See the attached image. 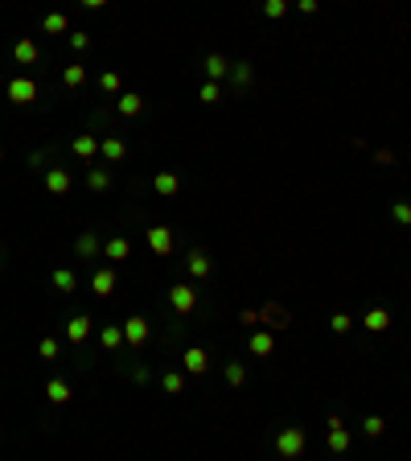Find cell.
Listing matches in <instances>:
<instances>
[{"label": "cell", "mask_w": 411, "mask_h": 461, "mask_svg": "<svg viewBox=\"0 0 411 461\" xmlns=\"http://www.w3.org/2000/svg\"><path fill=\"white\" fill-rule=\"evenodd\" d=\"M305 445H309V433H305V429H296V425H288V429H280V433H276V453H280L284 461L305 458Z\"/></svg>", "instance_id": "obj_1"}, {"label": "cell", "mask_w": 411, "mask_h": 461, "mask_svg": "<svg viewBox=\"0 0 411 461\" xmlns=\"http://www.w3.org/2000/svg\"><path fill=\"white\" fill-rule=\"evenodd\" d=\"M45 91H41V82L37 78H29V74H16V78H8V99L16 103V107H29V103H37Z\"/></svg>", "instance_id": "obj_2"}, {"label": "cell", "mask_w": 411, "mask_h": 461, "mask_svg": "<svg viewBox=\"0 0 411 461\" xmlns=\"http://www.w3.org/2000/svg\"><path fill=\"white\" fill-rule=\"evenodd\" d=\"M41 185H45V194H49V198H66V194L74 190V173H70L66 165H49V169H45V177H41Z\"/></svg>", "instance_id": "obj_3"}, {"label": "cell", "mask_w": 411, "mask_h": 461, "mask_svg": "<svg viewBox=\"0 0 411 461\" xmlns=\"http://www.w3.org/2000/svg\"><path fill=\"white\" fill-rule=\"evenodd\" d=\"M169 309H173L177 317H189V313L198 309V289L185 284V280H177V284L169 289Z\"/></svg>", "instance_id": "obj_4"}, {"label": "cell", "mask_w": 411, "mask_h": 461, "mask_svg": "<svg viewBox=\"0 0 411 461\" xmlns=\"http://www.w3.org/2000/svg\"><path fill=\"white\" fill-rule=\"evenodd\" d=\"M99 140H103V136H99V128H86V132H78V136L70 140V153H74V161H82V165H86V161H95V157H99Z\"/></svg>", "instance_id": "obj_5"}, {"label": "cell", "mask_w": 411, "mask_h": 461, "mask_svg": "<svg viewBox=\"0 0 411 461\" xmlns=\"http://www.w3.org/2000/svg\"><path fill=\"white\" fill-rule=\"evenodd\" d=\"M99 256H103V235H99V231H78V239H74V260L91 264V260H99Z\"/></svg>", "instance_id": "obj_6"}, {"label": "cell", "mask_w": 411, "mask_h": 461, "mask_svg": "<svg viewBox=\"0 0 411 461\" xmlns=\"http://www.w3.org/2000/svg\"><path fill=\"white\" fill-rule=\"evenodd\" d=\"M148 338H152L148 317H140V313H136V317H128V322H124V346H128V350H140Z\"/></svg>", "instance_id": "obj_7"}, {"label": "cell", "mask_w": 411, "mask_h": 461, "mask_svg": "<svg viewBox=\"0 0 411 461\" xmlns=\"http://www.w3.org/2000/svg\"><path fill=\"white\" fill-rule=\"evenodd\" d=\"M128 153H132V148H128V140H124L119 132H107V136L99 140V157H103L107 165H119V161H128Z\"/></svg>", "instance_id": "obj_8"}, {"label": "cell", "mask_w": 411, "mask_h": 461, "mask_svg": "<svg viewBox=\"0 0 411 461\" xmlns=\"http://www.w3.org/2000/svg\"><path fill=\"white\" fill-rule=\"evenodd\" d=\"M181 268L189 272V280H206V276L214 272V260H210V251H202V247H189Z\"/></svg>", "instance_id": "obj_9"}, {"label": "cell", "mask_w": 411, "mask_h": 461, "mask_svg": "<svg viewBox=\"0 0 411 461\" xmlns=\"http://www.w3.org/2000/svg\"><path fill=\"white\" fill-rule=\"evenodd\" d=\"M62 334H66V342H70V346L78 350V346H82V342H86V338L95 334V322H91L86 313H74V317L66 322V330H62Z\"/></svg>", "instance_id": "obj_10"}, {"label": "cell", "mask_w": 411, "mask_h": 461, "mask_svg": "<svg viewBox=\"0 0 411 461\" xmlns=\"http://www.w3.org/2000/svg\"><path fill=\"white\" fill-rule=\"evenodd\" d=\"M325 429H329V433H325L329 453H346V449H350V441H354V437H350V429H346V420H342V416H329V425H325Z\"/></svg>", "instance_id": "obj_11"}, {"label": "cell", "mask_w": 411, "mask_h": 461, "mask_svg": "<svg viewBox=\"0 0 411 461\" xmlns=\"http://www.w3.org/2000/svg\"><path fill=\"white\" fill-rule=\"evenodd\" d=\"M148 247H152V256H173V227H165V223L148 227Z\"/></svg>", "instance_id": "obj_12"}, {"label": "cell", "mask_w": 411, "mask_h": 461, "mask_svg": "<svg viewBox=\"0 0 411 461\" xmlns=\"http://www.w3.org/2000/svg\"><path fill=\"white\" fill-rule=\"evenodd\" d=\"M128 256H132V239H128V235H107V239H103V260L124 264Z\"/></svg>", "instance_id": "obj_13"}, {"label": "cell", "mask_w": 411, "mask_h": 461, "mask_svg": "<svg viewBox=\"0 0 411 461\" xmlns=\"http://www.w3.org/2000/svg\"><path fill=\"white\" fill-rule=\"evenodd\" d=\"M12 62H16V66H37V62H41V45H37L33 37H21V41L12 45Z\"/></svg>", "instance_id": "obj_14"}, {"label": "cell", "mask_w": 411, "mask_h": 461, "mask_svg": "<svg viewBox=\"0 0 411 461\" xmlns=\"http://www.w3.org/2000/svg\"><path fill=\"white\" fill-rule=\"evenodd\" d=\"M181 371H185V375H206V371H210V355H206L202 346H189V350L181 355Z\"/></svg>", "instance_id": "obj_15"}, {"label": "cell", "mask_w": 411, "mask_h": 461, "mask_svg": "<svg viewBox=\"0 0 411 461\" xmlns=\"http://www.w3.org/2000/svg\"><path fill=\"white\" fill-rule=\"evenodd\" d=\"M251 78H255V70H251V62L247 58H239V62H231V74H226V82L243 95L247 87H251Z\"/></svg>", "instance_id": "obj_16"}, {"label": "cell", "mask_w": 411, "mask_h": 461, "mask_svg": "<svg viewBox=\"0 0 411 461\" xmlns=\"http://www.w3.org/2000/svg\"><path fill=\"white\" fill-rule=\"evenodd\" d=\"M49 284H54L62 297H74V293H78V272H74V268H54V272H49Z\"/></svg>", "instance_id": "obj_17"}, {"label": "cell", "mask_w": 411, "mask_h": 461, "mask_svg": "<svg viewBox=\"0 0 411 461\" xmlns=\"http://www.w3.org/2000/svg\"><path fill=\"white\" fill-rule=\"evenodd\" d=\"M115 280H119L115 268H95V272H91V293H95V297H111V293H115Z\"/></svg>", "instance_id": "obj_18"}, {"label": "cell", "mask_w": 411, "mask_h": 461, "mask_svg": "<svg viewBox=\"0 0 411 461\" xmlns=\"http://www.w3.org/2000/svg\"><path fill=\"white\" fill-rule=\"evenodd\" d=\"M99 346H103V355H119V350H128V346H124V326H111V322H107V326L99 330Z\"/></svg>", "instance_id": "obj_19"}, {"label": "cell", "mask_w": 411, "mask_h": 461, "mask_svg": "<svg viewBox=\"0 0 411 461\" xmlns=\"http://www.w3.org/2000/svg\"><path fill=\"white\" fill-rule=\"evenodd\" d=\"M247 350H251L255 359H272V350H276V334H272V330H255V334L247 338Z\"/></svg>", "instance_id": "obj_20"}, {"label": "cell", "mask_w": 411, "mask_h": 461, "mask_svg": "<svg viewBox=\"0 0 411 461\" xmlns=\"http://www.w3.org/2000/svg\"><path fill=\"white\" fill-rule=\"evenodd\" d=\"M115 111H119L124 120H136V115L144 111V99H140V91H124V95L115 99Z\"/></svg>", "instance_id": "obj_21"}, {"label": "cell", "mask_w": 411, "mask_h": 461, "mask_svg": "<svg viewBox=\"0 0 411 461\" xmlns=\"http://www.w3.org/2000/svg\"><path fill=\"white\" fill-rule=\"evenodd\" d=\"M70 396H74V387H70L62 375H54V379L45 383V400H49V404H58V408H62V404H70Z\"/></svg>", "instance_id": "obj_22"}, {"label": "cell", "mask_w": 411, "mask_h": 461, "mask_svg": "<svg viewBox=\"0 0 411 461\" xmlns=\"http://www.w3.org/2000/svg\"><path fill=\"white\" fill-rule=\"evenodd\" d=\"M231 74V58L226 54H206V78L210 82H222Z\"/></svg>", "instance_id": "obj_23"}, {"label": "cell", "mask_w": 411, "mask_h": 461, "mask_svg": "<svg viewBox=\"0 0 411 461\" xmlns=\"http://www.w3.org/2000/svg\"><path fill=\"white\" fill-rule=\"evenodd\" d=\"M86 190H91V194H107V190H111V169L91 165V169H86Z\"/></svg>", "instance_id": "obj_24"}, {"label": "cell", "mask_w": 411, "mask_h": 461, "mask_svg": "<svg viewBox=\"0 0 411 461\" xmlns=\"http://www.w3.org/2000/svg\"><path fill=\"white\" fill-rule=\"evenodd\" d=\"M362 326H366L371 334H387V330H391V313H387L383 305H375V309H366V317H362Z\"/></svg>", "instance_id": "obj_25"}, {"label": "cell", "mask_w": 411, "mask_h": 461, "mask_svg": "<svg viewBox=\"0 0 411 461\" xmlns=\"http://www.w3.org/2000/svg\"><path fill=\"white\" fill-rule=\"evenodd\" d=\"M152 190H156L161 198H173V194L181 190V177H177V173H169V169H161V173L152 177Z\"/></svg>", "instance_id": "obj_26"}, {"label": "cell", "mask_w": 411, "mask_h": 461, "mask_svg": "<svg viewBox=\"0 0 411 461\" xmlns=\"http://www.w3.org/2000/svg\"><path fill=\"white\" fill-rule=\"evenodd\" d=\"M41 33H66L70 37V16L66 12H45L41 16Z\"/></svg>", "instance_id": "obj_27"}, {"label": "cell", "mask_w": 411, "mask_h": 461, "mask_svg": "<svg viewBox=\"0 0 411 461\" xmlns=\"http://www.w3.org/2000/svg\"><path fill=\"white\" fill-rule=\"evenodd\" d=\"M99 91H103V95H111V99H119V95H124L119 74H115V70H103V74H99Z\"/></svg>", "instance_id": "obj_28"}, {"label": "cell", "mask_w": 411, "mask_h": 461, "mask_svg": "<svg viewBox=\"0 0 411 461\" xmlns=\"http://www.w3.org/2000/svg\"><path fill=\"white\" fill-rule=\"evenodd\" d=\"M222 379H226L231 387H243V383H247V367H243L239 359H231V363L222 367Z\"/></svg>", "instance_id": "obj_29"}, {"label": "cell", "mask_w": 411, "mask_h": 461, "mask_svg": "<svg viewBox=\"0 0 411 461\" xmlns=\"http://www.w3.org/2000/svg\"><path fill=\"white\" fill-rule=\"evenodd\" d=\"M161 387H165V396H181L185 392V371H165L161 375Z\"/></svg>", "instance_id": "obj_30"}, {"label": "cell", "mask_w": 411, "mask_h": 461, "mask_svg": "<svg viewBox=\"0 0 411 461\" xmlns=\"http://www.w3.org/2000/svg\"><path fill=\"white\" fill-rule=\"evenodd\" d=\"M62 82H66L70 91H78V87L86 82V66H78V62H74V66H62Z\"/></svg>", "instance_id": "obj_31"}, {"label": "cell", "mask_w": 411, "mask_h": 461, "mask_svg": "<svg viewBox=\"0 0 411 461\" xmlns=\"http://www.w3.org/2000/svg\"><path fill=\"white\" fill-rule=\"evenodd\" d=\"M37 355H41L45 363H58V359H62V342H58V338H41V342H37Z\"/></svg>", "instance_id": "obj_32"}, {"label": "cell", "mask_w": 411, "mask_h": 461, "mask_svg": "<svg viewBox=\"0 0 411 461\" xmlns=\"http://www.w3.org/2000/svg\"><path fill=\"white\" fill-rule=\"evenodd\" d=\"M119 371H124L132 383H140V387H144V383H152V367H144V363H140V367H136V363H128V367H119Z\"/></svg>", "instance_id": "obj_33"}, {"label": "cell", "mask_w": 411, "mask_h": 461, "mask_svg": "<svg viewBox=\"0 0 411 461\" xmlns=\"http://www.w3.org/2000/svg\"><path fill=\"white\" fill-rule=\"evenodd\" d=\"M49 161H54V153H49V148H33V153H29V169H33V173H45V169H49Z\"/></svg>", "instance_id": "obj_34"}, {"label": "cell", "mask_w": 411, "mask_h": 461, "mask_svg": "<svg viewBox=\"0 0 411 461\" xmlns=\"http://www.w3.org/2000/svg\"><path fill=\"white\" fill-rule=\"evenodd\" d=\"M288 8H292L288 0H263V16H268V21H280Z\"/></svg>", "instance_id": "obj_35"}, {"label": "cell", "mask_w": 411, "mask_h": 461, "mask_svg": "<svg viewBox=\"0 0 411 461\" xmlns=\"http://www.w3.org/2000/svg\"><path fill=\"white\" fill-rule=\"evenodd\" d=\"M198 99H202V103H218V99H222V82H210V78H206L202 91H198Z\"/></svg>", "instance_id": "obj_36"}, {"label": "cell", "mask_w": 411, "mask_h": 461, "mask_svg": "<svg viewBox=\"0 0 411 461\" xmlns=\"http://www.w3.org/2000/svg\"><path fill=\"white\" fill-rule=\"evenodd\" d=\"M362 433H366V437H383V433H387V420H383V416H366V420H362Z\"/></svg>", "instance_id": "obj_37"}, {"label": "cell", "mask_w": 411, "mask_h": 461, "mask_svg": "<svg viewBox=\"0 0 411 461\" xmlns=\"http://www.w3.org/2000/svg\"><path fill=\"white\" fill-rule=\"evenodd\" d=\"M329 330L350 334V330H354V317H350V313H333V317H329Z\"/></svg>", "instance_id": "obj_38"}, {"label": "cell", "mask_w": 411, "mask_h": 461, "mask_svg": "<svg viewBox=\"0 0 411 461\" xmlns=\"http://www.w3.org/2000/svg\"><path fill=\"white\" fill-rule=\"evenodd\" d=\"M391 218H395L399 227H411V202H395V206H391Z\"/></svg>", "instance_id": "obj_39"}, {"label": "cell", "mask_w": 411, "mask_h": 461, "mask_svg": "<svg viewBox=\"0 0 411 461\" xmlns=\"http://www.w3.org/2000/svg\"><path fill=\"white\" fill-rule=\"evenodd\" d=\"M66 41H70V49H74V54H82V49H91V33H78V29H74V33H70Z\"/></svg>", "instance_id": "obj_40"}, {"label": "cell", "mask_w": 411, "mask_h": 461, "mask_svg": "<svg viewBox=\"0 0 411 461\" xmlns=\"http://www.w3.org/2000/svg\"><path fill=\"white\" fill-rule=\"evenodd\" d=\"M317 8H321V4H317V0H296V12H305V16H313V12H317Z\"/></svg>", "instance_id": "obj_41"}, {"label": "cell", "mask_w": 411, "mask_h": 461, "mask_svg": "<svg viewBox=\"0 0 411 461\" xmlns=\"http://www.w3.org/2000/svg\"><path fill=\"white\" fill-rule=\"evenodd\" d=\"M0 165H4V144H0Z\"/></svg>", "instance_id": "obj_42"}]
</instances>
